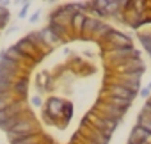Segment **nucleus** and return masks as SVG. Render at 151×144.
I'll use <instances>...</instances> for the list:
<instances>
[{"label": "nucleus", "instance_id": "nucleus-11", "mask_svg": "<svg viewBox=\"0 0 151 144\" xmlns=\"http://www.w3.org/2000/svg\"><path fill=\"white\" fill-rule=\"evenodd\" d=\"M62 105H64L62 100H59V98H50V100L46 102V105H45V112L55 119L57 116H60V109H62Z\"/></svg>", "mask_w": 151, "mask_h": 144}, {"label": "nucleus", "instance_id": "nucleus-10", "mask_svg": "<svg viewBox=\"0 0 151 144\" xmlns=\"http://www.w3.org/2000/svg\"><path fill=\"white\" fill-rule=\"evenodd\" d=\"M39 32V37H41V41H43V45L46 46V48H55L57 45H60V41L52 34V30L48 29V27H43L41 30H37Z\"/></svg>", "mask_w": 151, "mask_h": 144}, {"label": "nucleus", "instance_id": "nucleus-34", "mask_svg": "<svg viewBox=\"0 0 151 144\" xmlns=\"http://www.w3.org/2000/svg\"><path fill=\"white\" fill-rule=\"evenodd\" d=\"M84 144H87V142H84Z\"/></svg>", "mask_w": 151, "mask_h": 144}, {"label": "nucleus", "instance_id": "nucleus-7", "mask_svg": "<svg viewBox=\"0 0 151 144\" xmlns=\"http://www.w3.org/2000/svg\"><path fill=\"white\" fill-rule=\"evenodd\" d=\"M32 114L29 112V110H23V112H20V114H14V116H11L9 119H6V121H2V123H0V130H2V132H9L13 126H16L18 123H22V121H25L27 117H30Z\"/></svg>", "mask_w": 151, "mask_h": 144}, {"label": "nucleus", "instance_id": "nucleus-1", "mask_svg": "<svg viewBox=\"0 0 151 144\" xmlns=\"http://www.w3.org/2000/svg\"><path fill=\"white\" fill-rule=\"evenodd\" d=\"M84 123H87L89 126H93L94 130H98V132H101V133H105V135H112V132L121 125V123H117V121H112V119H109V117H103V116H98V114H94V112H87L86 114V117H84Z\"/></svg>", "mask_w": 151, "mask_h": 144}, {"label": "nucleus", "instance_id": "nucleus-25", "mask_svg": "<svg viewBox=\"0 0 151 144\" xmlns=\"http://www.w3.org/2000/svg\"><path fill=\"white\" fill-rule=\"evenodd\" d=\"M71 112H73V107H71L69 103H64V105H62V109H60V114H62V116H64L66 119H69Z\"/></svg>", "mask_w": 151, "mask_h": 144}, {"label": "nucleus", "instance_id": "nucleus-12", "mask_svg": "<svg viewBox=\"0 0 151 144\" xmlns=\"http://www.w3.org/2000/svg\"><path fill=\"white\" fill-rule=\"evenodd\" d=\"M100 22H101V20H96V18H93V16H86V22H84V25H82L80 36H82L84 39L93 37V32H94V29H96V25H98Z\"/></svg>", "mask_w": 151, "mask_h": 144}, {"label": "nucleus", "instance_id": "nucleus-31", "mask_svg": "<svg viewBox=\"0 0 151 144\" xmlns=\"http://www.w3.org/2000/svg\"><path fill=\"white\" fill-rule=\"evenodd\" d=\"M14 32H18V25H16V27H9V29H7V34H14Z\"/></svg>", "mask_w": 151, "mask_h": 144}, {"label": "nucleus", "instance_id": "nucleus-28", "mask_svg": "<svg viewBox=\"0 0 151 144\" xmlns=\"http://www.w3.org/2000/svg\"><path fill=\"white\" fill-rule=\"evenodd\" d=\"M137 96H140L142 100H147V98L151 96V91H149L147 87H144V89H140V91H139V94H137Z\"/></svg>", "mask_w": 151, "mask_h": 144}, {"label": "nucleus", "instance_id": "nucleus-19", "mask_svg": "<svg viewBox=\"0 0 151 144\" xmlns=\"http://www.w3.org/2000/svg\"><path fill=\"white\" fill-rule=\"evenodd\" d=\"M105 11L109 16H114L117 11H121V0H107L105 2Z\"/></svg>", "mask_w": 151, "mask_h": 144}, {"label": "nucleus", "instance_id": "nucleus-23", "mask_svg": "<svg viewBox=\"0 0 151 144\" xmlns=\"http://www.w3.org/2000/svg\"><path fill=\"white\" fill-rule=\"evenodd\" d=\"M11 93H13V84L0 80V96H7V94H11Z\"/></svg>", "mask_w": 151, "mask_h": 144}, {"label": "nucleus", "instance_id": "nucleus-6", "mask_svg": "<svg viewBox=\"0 0 151 144\" xmlns=\"http://www.w3.org/2000/svg\"><path fill=\"white\" fill-rule=\"evenodd\" d=\"M29 77H20L14 80L13 84V94L18 100H27V93H29Z\"/></svg>", "mask_w": 151, "mask_h": 144}, {"label": "nucleus", "instance_id": "nucleus-8", "mask_svg": "<svg viewBox=\"0 0 151 144\" xmlns=\"http://www.w3.org/2000/svg\"><path fill=\"white\" fill-rule=\"evenodd\" d=\"M50 30H52V34L62 43V41H66V39H69V29L68 27H64L62 23H59V22H48V25H46Z\"/></svg>", "mask_w": 151, "mask_h": 144}, {"label": "nucleus", "instance_id": "nucleus-3", "mask_svg": "<svg viewBox=\"0 0 151 144\" xmlns=\"http://www.w3.org/2000/svg\"><path fill=\"white\" fill-rule=\"evenodd\" d=\"M82 130H86V133L82 135V140L87 142V144H109L110 142V137L94 130L93 126H89L87 123H82Z\"/></svg>", "mask_w": 151, "mask_h": 144}, {"label": "nucleus", "instance_id": "nucleus-2", "mask_svg": "<svg viewBox=\"0 0 151 144\" xmlns=\"http://www.w3.org/2000/svg\"><path fill=\"white\" fill-rule=\"evenodd\" d=\"M30 133H41V126H39V123L36 121L34 116H30L25 121H22L16 126H13L6 135H7V140H9V139H13L16 135H30Z\"/></svg>", "mask_w": 151, "mask_h": 144}, {"label": "nucleus", "instance_id": "nucleus-16", "mask_svg": "<svg viewBox=\"0 0 151 144\" xmlns=\"http://www.w3.org/2000/svg\"><path fill=\"white\" fill-rule=\"evenodd\" d=\"M86 16H87V14H84V13H75V14L71 16L69 29H71L75 34H80V30H82V25H84V22H86Z\"/></svg>", "mask_w": 151, "mask_h": 144}, {"label": "nucleus", "instance_id": "nucleus-9", "mask_svg": "<svg viewBox=\"0 0 151 144\" xmlns=\"http://www.w3.org/2000/svg\"><path fill=\"white\" fill-rule=\"evenodd\" d=\"M14 46H16V48H18V50H20L23 55H27V57L30 59V62H32V60L36 59V55L39 53V52H37V50H36V48H34V46H32V45L27 41V37H22V39H18ZM32 66H34V64H32Z\"/></svg>", "mask_w": 151, "mask_h": 144}, {"label": "nucleus", "instance_id": "nucleus-22", "mask_svg": "<svg viewBox=\"0 0 151 144\" xmlns=\"http://www.w3.org/2000/svg\"><path fill=\"white\" fill-rule=\"evenodd\" d=\"M18 77L14 75V73H11V71H7V69H2L0 68V80H4V82H9V84H14V80H16Z\"/></svg>", "mask_w": 151, "mask_h": 144}, {"label": "nucleus", "instance_id": "nucleus-13", "mask_svg": "<svg viewBox=\"0 0 151 144\" xmlns=\"http://www.w3.org/2000/svg\"><path fill=\"white\" fill-rule=\"evenodd\" d=\"M109 105H112V107H116V109H121V110H124V112H128V109L132 107V103L133 102H128V100H123V98H116V96H112V94H107V96H101Z\"/></svg>", "mask_w": 151, "mask_h": 144}, {"label": "nucleus", "instance_id": "nucleus-27", "mask_svg": "<svg viewBox=\"0 0 151 144\" xmlns=\"http://www.w3.org/2000/svg\"><path fill=\"white\" fill-rule=\"evenodd\" d=\"M29 9H30V2H23V7H22V11L18 13V16H20V18H25L27 13H29Z\"/></svg>", "mask_w": 151, "mask_h": 144}, {"label": "nucleus", "instance_id": "nucleus-33", "mask_svg": "<svg viewBox=\"0 0 151 144\" xmlns=\"http://www.w3.org/2000/svg\"><path fill=\"white\" fill-rule=\"evenodd\" d=\"M37 144H43V142H41V140H39V142H37Z\"/></svg>", "mask_w": 151, "mask_h": 144}, {"label": "nucleus", "instance_id": "nucleus-21", "mask_svg": "<svg viewBox=\"0 0 151 144\" xmlns=\"http://www.w3.org/2000/svg\"><path fill=\"white\" fill-rule=\"evenodd\" d=\"M7 23H9V11L7 7H0V32L7 27Z\"/></svg>", "mask_w": 151, "mask_h": 144}, {"label": "nucleus", "instance_id": "nucleus-15", "mask_svg": "<svg viewBox=\"0 0 151 144\" xmlns=\"http://www.w3.org/2000/svg\"><path fill=\"white\" fill-rule=\"evenodd\" d=\"M25 37H27V41H29V43H30V45H32V46H34V48L39 52V53H46V52H48V48L43 45V41H41V37H39V32H37V30H34V32H29Z\"/></svg>", "mask_w": 151, "mask_h": 144}, {"label": "nucleus", "instance_id": "nucleus-17", "mask_svg": "<svg viewBox=\"0 0 151 144\" xmlns=\"http://www.w3.org/2000/svg\"><path fill=\"white\" fill-rule=\"evenodd\" d=\"M130 137H132V139H135V140H146V142H149V144H151V133H149L147 130H144L142 126H139V125H135V126L132 128Z\"/></svg>", "mask_w": 151, "mask_h": 144}, {"label": "nucleus", "instance_id": "nucleus-32", "mask_svg": "<svg viewBox=\"0 0 151 144\" xmlns=\"http://www.w3.org/2000/svg\"><path fill=\"white\" fill-rule=\"evenodd\" d=\"M146 87H147V89H149V91H151V82H149V84H147V86H146Z\"/></svg>", "mask_w": 151, "mask_h": 144}, {"label": "nucleus", "instance_id": "nucleus-20", "mask_svg": "<svg viewBox=\"0 0 151 144\" xmlns=\"http://www.w3.org/2000/svg\"><path fill=\"white\" fill-rule=\"evenodd\" d=\"M139 41H140V45L144 46V50L147 52V50L151 48V32H140V34H139Z\"/></svg>", "mask_w": 151, "mask_h": 144}, {"label": "nucleus", "instance_id": "nucleus-24", "mask_svg": "<svg viewBox=\"0 0 151 144\" xmlns=\"http://www.w3.org/2000/svg\"><path fill=\"white\" fill-rule=\"evenodd\" d=\"M14 98H16V96H14L13 93H11V94H7V96H0V109L7 107V105H9V103H11Z\"/></svg>", "mask_w": 151, "mask_h": 144}, {"label": "nucleus", "instance_id": "nucleus-4", "mask_svg": "<svg viewBox=\"0 0 151 144\" xmlns=\"http://www.w3.org/2000/svg\"><path fill=\"white\" fill-rule=\"evenodd\" d=\"M25 103H27V100H18V98H14L7 107L0 109V123L6 121V119H9V117L14 116V114H20V112L27 110V109H25Z\"/></svg>", "mask_w": 151, "mask_h": 144}, {"label": "nucleus", "instance_id": "nucleus-5", "mask_svg": "<svg viewBox=\"0 0 151 144\" xmlns=\"http://www.w3.org/2000/svg\"><path fill=\"white\" fill-rule=\"evenodd\" d=\"M114 82L119 84V86H123L124 89H128V91H132V93H137V94H139V91H140V78L126 77V75H116Z\"/></svg>", "mask_w": 151, "mask_h": 144}, {"label": "nucleus", "instance_id": "nucleus-29", "mask_svg": "<svg viewBox=\"0 0 151 144\" xmlns=\"http://www.w3.org/2000/svg\"><path fill=\"white\" fill-rule=\"evenodd\" d=\"M39 18H41V11H36L34 14H30V16H29V22H30V23H36Z\"/></svg>", "mask_w": 151, "mask_h": 144}, {"label": "nucleus", "instance_id": "nucleus-18", "mask_svg": "<svg viewBox=\"0 0 151 144\" xmlns=\"http://www.w3.org/2000/svg\"><path fill=\"white\" fill-rule=\"evenodd\" d=\"M112 30V27L109 25V23H105V22H100L98 25H96V29H94V32H93V37L94 39H98V41H101L109 32Z\"/></svg>", "mask_w": 151, "mask_h": 144}, {"label": "nucleus", "instance_id": "nucleus-14", "mask_svg": "<svg viewBox=\"0 0 151 144\" xmlns=\"http://www.w3.org/2000/svg\"><path fill=\"white\" fill-rule=\"evenodd\" d=\"M41 140V133H30V135H16L9 139V144H37Z\"/></svg>", "mask_w": 151, "mask_h": 144}, {"label": "nucleus", "instance_id": "nucleus-26", "mask_svg": "<svg viewBox=\"0 0 151 144\" xmlns=\"http://www.w3.org/2000/svg\"><path fill=\"white\" fill-rule=\"evenodd\" d=\"M30 105H34V107H43V98H41L39 94L30 96Z\"/></svg>", "mask_w": 151, "mask_h": 144}, {"label": "nucleus", "instance_id": "nucleus-30", "mask_svg": "<svg viewBox=\"0 0 151 144\" xmlns=\"http://www.w3.org/2000/svg\"><path fill=\"white\" fill-rule=\"evenodd\" d=\"M128 144H149V142H146V140H135V139H128Z\"/></svg>", "mask_w": 151, "mask_h": 144}]
</instances>
